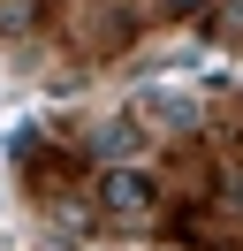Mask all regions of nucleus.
<instances>
[{"label":"nucleus","instance_id":"f03ea898","mask_svg":"<svg viewBox=\"0 0 243 251\" xmlns=\"http://www.w3.org/2000/svg\"><path fill=\"white\" fill-rule=\"evenodd\" d=\"M91 145H99V160H106V168H114V160H129L137 145H145V129H137V122H106V129H99V137H91Z\"/></svg>","mask_w":243,"mask_h":251},{"label":"nucleus","instance_id":"f257e3e1","mask_svg":"<svg viewBox=\"0 0 243 251\" xmlns=\"http://www.w3.org/2000/svg\"><path fill=\"white\" fill-rule=\"evenodd\" d=\"M99 205H106V221H129V228H145L152 213H160V183H152L145 168H106L99 175Z\"/></svg>","mask_w":243,"mask_h":251}]
</instances>
